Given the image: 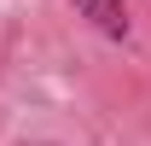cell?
<instances>
[{
	"mask_svg": "<svg viewBox=\"0 0 151 146\" xmlns=\"http://www.w3.org/2000/svg\"><path fill=\"white\" fill-rule=\"evenodd\" d=\"M70 6H76L87 23H93L99 35H111V41H122V35H128V6H122V0H70Z\"/></svg>",
	"mask_w": 151,
	"mask_h": 146,
	"instance_id": "cell-1",
	"label": "cell"
}]
</instances>
